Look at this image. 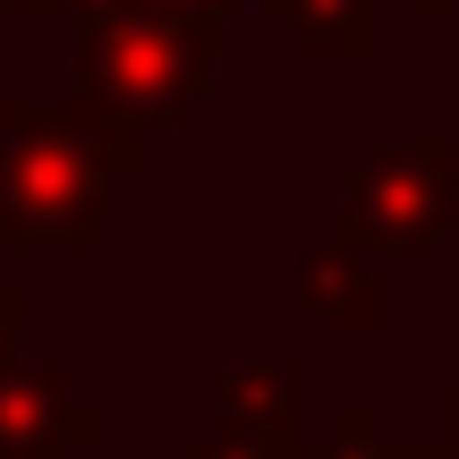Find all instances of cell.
<instances>
[{
    "label": "cell",
    "mask_w": 459,
    "mask_h": 459,
    "mask_svg": "<svg viewBox=\"0 0 459 459\" xmlns=\"http://www.w3.org/2000/svg\"><path fill=\"white\" fill-rule=\"evenodd\" d=\"M255 9L281 17L290 34H307L315 51H341V60H375V43H383L375 0H255Z\"/></svg>",
    "instance_id": "obj_6"
},
{
    "label": "cell",
    "mask_w": 459,
    "mask_h": 459,
    "mask_svg": "<svg viewBox=\"0 0 459 459\" xmlns=\"http://www.w3.org/2000/svg\"><path fill=\"white\" fill-rule=\"evenodd\" d=\"M111 230V162L77 102L0 94V247H94Z\"/></svg>",
    "instance_id": "obj_2"
},
{
    "label": "cell",
    "mask_w": 459,
    "mask_h": 459,
    "mask_svg": "<svg viewBox=\"0 0 459 459\" xmlns=\"http://www.w3.org/2000/svg\"><path fill=\"white\" fill-rule=\"evenodd\" d=\"M9 17H68V0H0Z\"/></svg>",
    "instance_id": "obj_11"
},
{
    "label": "cell",
    "mask_w": 459,
    "mask_h": 459,
    "mask_svg": "<svg viewBox=\"0 0 459 459\" xmlns=\"http://www.w3.org/2000/svg\"><path fill=\"white\" fill-rule=\"evenodd\" d=\"M451 230V136H409L349 170L341 247H434Z\"/></svg>",
    "instance_id": "obj_3"
},
{
    "label": "cell",
    "mask_w": 459,
    "mask_h": 459,
    "mask_svg": "<svg viewBox=\"0 0 459 459\" xmlns=\"http://www.w3.org/2000/svg\"><path fill=\"white\" fill-rule=\"evenodd\" d=\"M298 307L324 315V324L366 332L383 315V290H375V273H366V247H315V255L298 264Z\"/></svg>",
    "instance_id": "obj_5"
},
{
    "label": "cell",
    "mask_w": 459,
    "mask_h": 459,
    "mask_svg": "<svg viewBox=\"0 0 459 459\" xmlns=\"http://www.w3.org/2000/svg\"><path fill=\"white\" fill-rule=\"evenodd\" d=\"M451 9H459V0H417V17H426V26H443Z\"/></svg>",
    "instance_id": "obj_12"
},
{
    "label": "cell",
    "mask_w": 459,
    "mask_h": 459,
    "mask_svg": "<svg viewBox=\"0 0 459 459\" xmlns=\"http://www.w3.org/2000/svg\"><path fill=\"white\" fill-rule=\"evenodd\" d=\"M221 409H230V426H255V434H273V443H298L290 375H281V366H238V375L221 383Z\"/></svg>",
    "instance_id": "obj_7"
},
{
    "label": "cell",
    "mask_w": 459,
    "mask_h": 459,
    "mask_svg": "<svg viewBox=\"0 0 459 459\" xmlns=\"http://www.w3.org/2000/svg\"><path fill=\"white\" fill-rule=\"evenodd\" d=\"M17 332H26V290H0V366L17 358Z\"/></svg>",
    "instance_id": "obj_10"
},
{
    "label": "cell",
    "mask_w": 459,
    "mask_h": 459,
    "mask_svg": "<svg viewBox=\"0 0 459 459\" xmlns=\"http://www.w3.org/2000/svg\"><path fill=\"white\" fill-rule=\"evenodd\" d=\"M179 459H298V443H273V434H255V426H230V434L187 443Z\"/></svg>",
    "instance_id": "obj_9"
},
{
    "label": "cell",
    "mask_w": 459,
    "mask_h": 459,
    "mask_svg": "<svg viewBox=\"0 0 459 459\" xmlns=\"http://www.w3.org/2000/svg\"><path fill=\"white\" fill-rule=\"evenodd\" d=\"M451 400H459V375H451ZM443 459H459V417H451V443H443Z\"/></svg>",
    "instance_id": "obj_14"
},
{
    "label": "cell",
    "mask_w": 459,
    "mask_h": 459,
    "mask_svg": "<svg viewBox=\"0 0 459 459\" xmlns=\"http://www.w3.org/2000/svg\"><path fill=\"white\" fill-rule=\"evenodd\" d=\"M170 9H213V17H230L238 0H170Z\"/></svg>",
    "instance_id": "obj_13"
},
{
    "label": "cell",
    "mask_w": 459,
    "mask_h": 459,
    "mask_svg": "<svg viewBox=\"0 0 459 459\" xmlns=\"http://www.w3.org/2000/svg\"><path fill=\"white\" fill-rule=\"evenodd\" d=\"M221 60L213 9L170 0H77V111L111 170H145V136L196 111Z\"/></svg>",
    "instance_id": "obj_1"
},
{
    "label": "cell",
    "mask_w": 459,
    "mask_h": 459,
    "mask_svg": "<svg viewBox=\"0 0 459 459\" xmlns=\"http://www.w3.org/2000/svg\"><path fill=\"white\" fill-rule=\"evenodd\" d=\"M60 409H68V375L60 366H0V451H34V459H68L60 443Z\"/></svg>",
    "instance_id": "obj_4"
},
{
    "label": "cell",
    "mask_w": 459,
    "mask_h": 459,
    "mask_svg": "<svg viewBox=\"0 0 459 459\" xmlns=\"http://www.w3.org/2000/svg\"><path fill=\"white\" fill-rule=\"evenodd\" d=\"M315 459H443V451H434V443H383L375 409H341V426H332V443Z\"/></svg>",
    "instance_id": "obj_8"
},
{
    "label": "cell",
    "mask_w": 459,
    "mask_h": 459,
    "mask_svg": "<svg viewBox=\"0 0 459 459\" xmlns=\"http://www.w3.org/2000/svg\"><path fill=\"white\" fill-rule=\"evenodd\" d=\"M0 459H34V451H0Z\"/></svg>",
    "instance_id": "obj_15"
}]
</instances>
